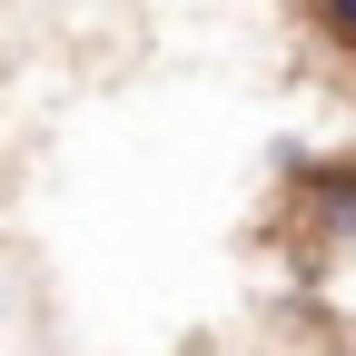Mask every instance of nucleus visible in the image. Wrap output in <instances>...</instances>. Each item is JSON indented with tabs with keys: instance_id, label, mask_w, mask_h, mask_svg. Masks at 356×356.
<instances>
[{
	"instance_id": "obj_1",
	"label": "nucleus",
	"mask_w": 356,
	"mask_h": 356,
	"mask_svg": "<svg viewBox=\"0 0 356 356\" xmlns=\"http://www.w3.org/2000/svg\"><path fill=\"white\" fill-rule=\"evenodd\" d=\"M307 198H317V228H327V238H356V159L307 168Z\"/></svg>"
},
{
	"instance_id": "obj_2",
	"label": "nucleus",
	"mask_w": 356,
	"mask_h": 356,
	"mask_svg": "<svg viewBox=\"0 0 356 356\" xmlns=\"http://www.w3.org/2000/svg\"><path fill=\"white\" fill-rule=\"evenodd\" d=\"M307 10V30H327L337 50H356V0H297Z\"/></svg>"
}]
</instances>
